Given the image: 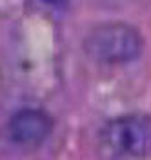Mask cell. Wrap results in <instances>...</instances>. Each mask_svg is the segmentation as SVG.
<instances>
[{"label":"cell","instance_id":"obj_3","mask_svg":"<svg viewBox=\"0 0 151 160\" xmlns=\"http://www.w3.org/2000/svg\"><path fill=\"white\" fill-rule=\"evenodd\" d=\"M53 131V120L40 109H22L8 122V135L18 146H38Z\"/></svg>","mask_w":151,"mask_h":160},{"label":"cell","instance_id":"obj_4","mask_svg":"<svg viewBox=\"0 0 151 160\" xmlns=\"http://www.w3.org/2000/svg\"><path fill=\"white\" fill-rule=\"evenodd\" d=\"M44 2H60V0H44Z\"/></svg>","mask_w":151,"mask_h":160},{"label":"cell","instance_id":"obj_1","mask_svg":"<svg viewBox=\"0 0 151 160\" xmlns=\"http://www.w3.org/2000/svg\"><path fill=\"white\" fill-rule=\"evenodd\" d=\"M84 48L100 64H124L140 55L144 38L137 28L126 22H104L88 33Z\"/></svg>","mask_w":151,"mask_h":160},{"label":"cell","instance_id":"obj_2","mask_svg":"<svg viewBox=\"0 0 151 160\" xmlns=\"http://www.w3.org/2000/svg\"><path fill=\"white\" fill-rule=\"evenodd\" d=\"M102 148L118 158H144L151 155V117L124 115L104 126Z\"/></svg>","mask_w":151,"mask_h":160}]
</instances>
